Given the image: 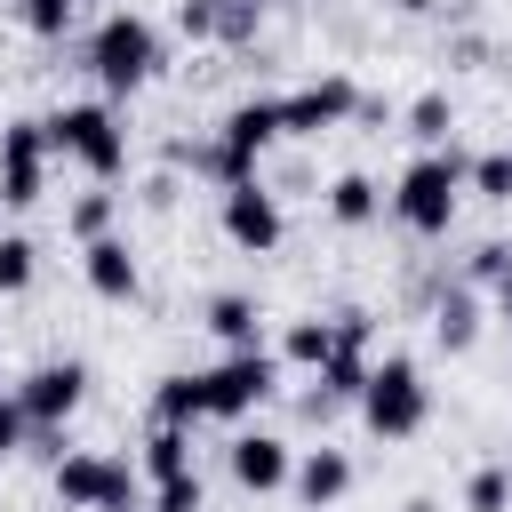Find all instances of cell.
<instances>
[{"label":"cell","mask_w":512,"mask_h":512,"mask_svg":"<svg viewBox=\"0 0 512 512\" xmlns=\"http://www.w3.org/2000/svg\"><path fill=\"white\" fill-rule=\"evenodd\" d=\"M360 416H368V432H384V440H408L424 416H432V392H424V368L416 360H376L368 368V384H360Z\"/></svg>","instance_id":"6da1fadb"},{"label":"cell","mask_w":512,"mask_h":512,"mask_svg":"<svg viewBox=\"0 0 512 512\" xmlns=\"http://www.w3.org/2000/svg\"><path fill=\"white\" fill-rule=\"evenodd\" d=\"M88 72H96L112 96L144 88V80L160 72V32H152L144 16H104V24H96V40H88Z\"/></svg>","instance_id":"7a4b0ae2"},{"label":"cell","mask_w":512,"mask_h":512,"mask_svg":"<svg viewBox=\"0 0 512 512\" xmlns=\"http://www.w3.org/2000/svg\"><path fill=\"white\" fill-rule=\"evenodd\" d=\"M456 192H464V152H424L408 176H400V192H392V208H400V224L408 232H448V216H456Z\"/></svg>","instance_id":"3957f363"},{"label":"cell","mask_w":512,"mask_h":512,"mask_svg":"<svg viewBox=\"0 0 512 512\" xmlns=\"http://www.w3.org/2000/svg\"><path fill=\"white\" fill-rule=\"evenodd\" d=\"M40 136H48V152L88 160L96 176H120V168H128V136H120V120H112L104 104H64V112L40 120Z\"/></svg>","instance_id":"277c9868"},{"label":"cell","mask_w":512,"mask_h":512,"mask_svg":"<svg viewBox=\"0 0 512 512\" xmlns=\"http://www.w3.org/2000/svg\"><path fill=\"white\" fill-rule=\"evenodd\" d=\"M192 376H200V416H248V408L272 400L280 360H272L264 344H248V352H232V360H216V368H192Z\"/></svg>","instance_id":"5b68a950"},{"label":"cell","mask_w":512,"mask_h":512,"mask_svg":"<svg viewBox=\"0 0 512 512\" xmlns=\"http://www.w3.org/2000/svg\"><path fill=\"white\" fill-rule=\"evenodd\" d=\"M56 496L80 512H136V472H128V456L80 448V456H56Z\"/></svg>","instance_id":"8992f818"},{"label":"cell","mask_w":512,"mask_h":512,"mask_svg":"<svg viewBox=\"0 0 512 512\" xmlns=\"http://www.w3.org/2000/svg\"><path fill=\"white\" fill-rule=\"evenodd\" d=\"M40 184H48V136H40V120H8L0 128V200L32 208Z\"/></svg>","instance_id":"52a82bcc"},{"label":"cell","mask_w":512,"mask_h":512,"mask_svg":"<svg viewBox=\"0 0 512 512\" xmlns=\"http://www.w3.org/2000/svg\"><path fill=\"white\" fill-rule=\"evenodd\" d=\"M8 400L24 408V424H64V416L88 400V368H80V360H40Z\"/></svg>","instance_id":"ba28073f"},{"label":"cell","mask_w":512,"mask_h":512,"mask_svg":"<svg viewBox=\"0 0 512 512\" xmlns=\"http://www.w3.org/2000/svg\"><path fill=\"white\" fill-rule=\"evenodd\" d=\"M280 232H288V224H280V200H272L256 176H248V184H224V240H232V248L272 256V248H280Z\"/></svg>","instance_id":"9c48e42d"},{"label":"cell","mask_w":512,"mask_h":512,"mask_svg":"<svg viewBox=\"0 0 512 512\" xmlns=\"http://www.w3.org/2000/svg\"><path fill=\"white\" fill-rule=\"evenodd\" d=\"M280 104V136H320V128H336L344 112H360V88L344 80V72H328V80H312V88H296V96H272Z\"/></svg>","instance_id":"30bf717a"},{"label":"cell","mask_w":512,"mask_h":512,"mask_svg":"<svg viewBox=\"0 0 512 512\" xmlns=\"http://www.w3.org/2000/svg\"><path fill=\"white\" fill-rule=\"evenodd\" d=\"M80 264H88V288H96V296H112V304H128V296L144 288V272H136L128 240H112V232H104V240H88V248H80Z\"/></svg>","instance_id":"8fae6325"},{"label":"cell","mask_w":512,"mask_h":512,"mask_svg":"<svg viewBox=\"0 0 512 512\" xmlns=\"http://www.w3.org/2000/svg\"><path fill=\"white\" fill-rule=\"evenodd\" d=\"M232 480L256 488V496H272V488L288 480V440H272V432H240V440H232Z\"/></svg>","instance_id":"7c38bea8"},{"label":"cell","mask_w":512,"mask_h":512,"mask_svg":"<svg viewBox=\"0 0 512 512\" xmlns=\"http://www.w3.org/2000/svg\"><path fill=\"white\" fill-rule=\"evenodd\" d=\"M288 480H296V496H304L312 512H328V504L352 488V456H344V448H312L304 464H288Z\"/></svg>","instance_id":"4fadbf2b"},{"label":"cell","mask_w":512,"mask_h":512,"mask_svg":"<svg viewBox=\"0 0 512 512\" xmlns=\"http://www.w3.org/2000/svg\"><path fill=\"white\" fill-rule=\"evenodd\" d=\"M208 328H216L232 352H248V344H256V328H264V312H256V296L224 288V296H208Z\"/></svg>","instance_id":"5bb4252c"},{"label":"cell","mask_w":512,"mask_h":512,"mask_svg":"<svg viewBox=\"0 0 512 512\" xmlns=\"http://www.w3.org/2000/svg\"><path fill=\"white\" fill-rule=\"evenodd\" d=\"M432 336H440L448 352H464V344L480 336V296H472V288H448V296L432 304Z\"/></svg>","instance_id":"9a60e30c"},{"label":"cell","mask_w":512,"mask_h":512,"mask_svg":"<svg viewBox=\"0 0 512 512\" xmlns=\"http://www.w3.org/2000/svg\"><path fill=\"white\" fill-rule=\"evenodd\" d=\"M144 472H152V480L192 472V424H152V440H144Z\"/></svg>","instance_id":"2e32d148"},{"label":"cell","mask_w":512,"mask_h":512,"mask_svg":"<svg viewBox=\"0 0 512 512\" xmlns=\"http://www.w3.org/2000/svg\"><path fill=\"white\" fill-rule=\"evenodd\" d=\"M376 208H384V192H376V184H368V176H360V168H352V176H336V184H328V216H336V224H368V216H376Z\"/></svg>","instance_id":"e0dca14e"},{"label":"cell","mask_w":512,"mask_h":512,"mask_svg":"<svg viewBox=\"0 0 512 512\" xmlns=\"http://www.w3.org/2000/svg\"><path fill=\"white\" fill-rule=\"evenodd\" d=\"M328 352H336V320H320V312H312V320H288V344H280V360H296V368H320Z\"/></svg>","instance_id":"ac0fdd59"},{"label":"cell","mask_w":512,"mask_h":512,"mask_svg":"<svg viewBox=\"0 0 512 512\" xmlns=\"http://www.w3.org/2000/svg\"><path fill=\"white\" fill-rule=\"evenodd\" d=\"M464 184H472L480 200H512V152H480V160H464Z\"/></svg>","instance_id":"d6986e66"},{"label":"cell","mask_w":512,"mask_h":512,"mask_svg":"<svg viewBox=\"0 0 512 512\" xmlns=\"http://www.w3.org/2000/svg\"><path fill=\"white\" fill-rule=\"evenodd\" d=\"M464 512H512V480H504V464H480V472L464 480Z\"/></svg>","instance_id":"ffe728a7"},{"label":"cell","mask_w":512,"mask_h":512,"mask_svg":"<svg viewBox=\"0 0 512 512\" xmlns=\"http://www.w3.org/2000/svg\"><path fill=\"white\" fill-rule=\"evenodd\" d=\"M32 240L24 232H0V296H16V288H32Z\"/></svg>","instance_id":"44dd1931"},{"label":"cell","mask_w":512,"mask_h":512,"mask_svg":"<svg viewBox=\"0 0 512 512\" xmlns=\"http://www.w3.org/2000/svg\"><path fill=\"white\" fill-rule=\"evenodd\" d=\"M448 128H456V112H448V96H416V104H408V136H416V144H440Z\"/></svg>","instance_id":"7402d4cb"},{"label":"cell","mask_w":512,"mask_h":512,"mask_svg":"<svg viewBox=\"0 0 512 512\" xmlns=\"http://www.w3.org/2000/svg\"><path fill=\"white\" fill-rule=\"evenodd\" d=\"M208 496H200V472H176V480H160L152 488V512H200Z\"/></svg>","instance_id":"603a6c76"},{"label":"cell","mask_w":512,"mask_h":512,"mask_svg":"<svg viewBox=\"0 0 512 512\" xmlns=\"http://www.w3.org/2000/svg\"><path fill=\"white\" fill-rule=\"evenodd\" d=\"M104 224H112V192H80L72 200V232L80 240H104Z\"/></svg>","instance_id":"cb8c5ba5"},{"label":"cell","mask_w":512,"mask_h":512,"mask_svg":"<svg viewBox=\"0 0 512 512\" xmlns=\"http://www.w3.org/2000/svg\"><path fill=\"white\" fill-rule=\"evenodd\" d=\"M72 8H80V0H24V24H32L40 40H56V32L72 24Z\"/></svg>","instance_id":"d4e9b609"},{"label":"cell","mask_w":512,"mask_h":512,"mask_svg":"<svg viewBox=\"0 0 512 512\" xmlns=\"http://www.w3.org/2000/svg\"><path fill=\"white\" fill-rule=\"evenodd\" d=\"M176 24H184L192 40H208V32H216V0H184V8H176Z\"/></svg>","instance_id":"484cf974"},{"label":"cell","mask_w":512,"mask_h":512,"mask_svg":"<svg viewBox=\"0 0 512 512\" xmlns=\"http://www.w3.org/2000/svg\"><path fill=\"white\" fill-rule=\"evenodd\" d=\"M16 448H24V408H16V400H0V464H8Z\"/></svg>","instance_id":"4316f807"},{"label":"cell","mask_w":512,"mask_h":512,"mask_svg":"<svg viewBox=\"0 0 512 512\" xmlns=\"http://www.w3.org/2000/svg\"><path fill=\"white\" fill-rule=\"evenodd\" d=\"M496 272H512V248H504V240H488V248L472 256V280H496Z\"/></svg>","instance_id":"83f0119b"},{"label":"cell","mask_w":512,"mask_h":512,"mask_svg":"<svg viewBox=\"0 0 512 512\" xmlns=\"http://www.w3.org/2000/svg\"><path fill=\"white\" fill-rule=\"evenodd\" d=\"M488 288H496V312H504V320H512V272H496V280H488Z\"/></svg>","instance_id":"f1b7e54d"},{"label":"cell","mask_w":512,"mask_h":512,"mask_svg":"<svg viewBox=\"0 0 512 512\" xmlns=\"http://www.w3.org/2000/svg\"><path fill=\"white\" fill-rule=\"evenodd\" d=\"M400 512H440V504H432V496H408V504H400Z\"/></svg>","instance_id":"f546056e"},{"label":"cell","mask_w":512,"mask_h":512,"mask_svg":"<svg viewBox=\"0 0 512 512\" xmlns=\"http://www.w3.org/2000/svg\"><path fill=\"white\" fill-rule=\"evenodd\" d=\"M248 8H280V0H248Z\"/></svg>","instance_id":"4dcf8cb0"},{"label":"cell","mask_w":512,"mask_h":512,"mask_svg":"<svg viewBox=\"0 0 512 512\" xmlns=\"http://www.w3.org/2000/svg\"><path fill=\"white\" fill-rule=\"evenodd\" d=\"M392 8H424V0H392Z\"/></svg>","instance_id":"1f68e13d"},{"label":"cell","mask_w":512,"mask_h":512,"mask_svg":"<svg viewBox=\"0 0 512 512\" xmlns=\"http://www.w3.org/2000/svg\"><path fill=\"white\" fill-rule=\"evenodd\" d=\"M504 480H512V456H504Z\"/></svg>","instance_id":"d6a6232c"},{"label":"cell","mask_w":512,"mask_h":512,"mask_svg":"<svg viewBox=\"0 0 512 512\" xmlns=\"http://www.w3.org/2000/svg\"><path fill=\"white\" fill-rule=\"evenodd\" d=\"M0 400H8V376H0Z\"/></svg>","instance_id":"836d02e7"}]
</instances>
